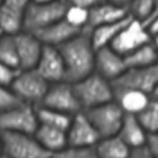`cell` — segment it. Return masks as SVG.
I'll list each match as a JSON object with an SVG mask.
<instances>
[{
	"instance_id": "1",
	"label": "cell",
	"mask_w": 158,
	"mask_h": 158,
	"mask_svg": "<svg viewBox=\"0 0 158 158\" xmlns=\"http://www.w3.org/2000/svg\"><path fill=\"white\" fill-rule=\"evenodd\" d=\"M58 48L64 60L65 79L68 81L75 83L95 72L96 49L88 30L81 31Z\"/></svg>"
},
{
	"instance_id": "2",
	"label": "cell",
	"mask_w": 158,
	"mask_h": 158,
	"mask_svg": "<svg viewBox=\"0 0 158 158\" xmlns=\"http://www.w3.org/2000/svg\"><path fill=\"white\" fill-rule=\"evenodd\" d=\"M77 98L83 111L115 99V89L110 80L96 72L73 83Z\"/></svg>"
},
{
	"instance_id": "3",
	"label": "cell",
	"mask_w": 158,
	"mask_h": 158,
	"mask_svg": "<svg viewBox=\"0 0 158 158\" xmlns=\"http://www.w3.org/2000/svg\"><path fill=\"white\" fill-rule=\"evenodd\" d=\"M69 0H62L56 2H36L31 1L25 10L23 30L36 33L40 30L62 20L64 17L65 9Z\"/></svg>"
},
{
	"instance_id": "4",
	"label": "cell",
	"mask_w": 158,
	"mask_h": 158,
	"mask_svg": "<svg viewBox=\"0 0 158 158\" xmlns=\"http://www.w3.org/2000/svg\"><path fill=\"white\" fill-rule=\"evenodd\" d=\"M48 86L49 83L36 69H20L11 84V89L20 101L35 106L42 102Z\"/></svg>"
},
{
	"instance_id": "5",
	"label": "cell",
	"mask_w": 158,
	"mask_h": 158,
	"mask_svg": "<svg viewBox=\"0 0 158 158\" xmlns=\"http://www.w3.org/2000/svg\"><path fill=\"white\" fill-rule=\"evenodd\" d=\"M38 125L36 106L31 104L21 102L0 112V128L5 132L35 135Z\"/></svg>"
},
{
	"instance_id": "6",
	"label": "cell",
	"mask_w": 158,
	"mask_h": 158,
	"mask_svg": "<svg viewBox=\"0 0 158 158\" xmlns=\"http://www.w3.org/2000/svg\"><path fill=\"white\" fill-rule=\"evenodd\" d=\"M2 131V130H1ZM2 156L6 158H51L52 154L47 152L37 141L35 135L5 132Z\"/></svg>"
},
{
	"instance_id": "7",
	"label": "cell",
	"mask_w": 158,
	"mask_h": 158,
	"mask_svg": "<svg viewBox=\"0 0 158 158\" xmlns=\"http://www.w3.org/2000/svg\"><path fill=\"white\" fill-rule=\"evenodd\" d=\"M85 114L95 126L100 137L117 135L126 115L115 99L93 109L85 110Z\"/></svg>"
},
{
	"instance_id": "8",
	"label": "cell",
	"mask_w": 158,
	"mask_h": 158,
	"mask_svg": "<svg viewBox=\"0 0 158 158\" xmlns=\"http://www.w3.org/2000/svg\"><path fill=\"white\" fill-rule=\"evenodd\" d=\"M40 105L69 115H74L79 111H83L80 102L77 98L74 85L68 80H62L49 84L48 90Z\"/></svg>"
},
{
	"instance_id": "9",
	"label": "cell",
	"mask_w": 158,
	"mask_h": 158,
	"mask_svg": "<svg viewBox=\"0 0 158 158\" xmlns=\"http://www.w3.org/2000/svg\"><path fill=\"white\" fill-rule=\"evenodd\" d=\"M151 41H152V33L149 32L148 27L142 21L131 17L130 21L116 36V38L114 40L110 47L125 57L132 51L137 49L138 47Z\"/></svg>"
},
{
	"instance_id": "10",
	"label": "cell",
	"mask_w": 158,
	"mask_h": 158,
	"mask_svg": "<svg viewBox=\"0 0 158 158\" xmlns=\"http://www.w3.org/2000/svg\"><path fill=\"white\" fill-rule=\"evenodd\" d=\"M112 85L115 90L136 89L152 95L158 85V63L142 68H127V70L116 79Z\"/></svg>"
},
{
	"instance_id": "11",
	"label": "cell",
	"mask_w": 158,
	"mask_h": 158,
	"mask_svg": "<svg viewBox=\"0 0 158 158\" xmlns=\"http://www.w3.org/2000/svg\"><path fill=\"white\" fill-rule=\"evenodd\" d=\"M67 135L68 146L73 147H95L101 138L85 111H79L73 115Z\"/></svg>"
},
{
	"instance_id": "12",
	"label": "cell",
	"mask_w": 158,
	"mask_h": 158,
	"mask_svg": "<svg viewBox=\"0 0 158 158\" xmlns=\"http://www.w3.org/2000/svg\"><path fill=\"white\" fill-rule=\"evenodd\" d=\"M14 38L16 43L20 69H35L44 44L35 33L25 30L14 35Z\"/></svg>"
},
{
	"instance_id": "13",
	"label": "cell",
	"mask_w": 158,
	"mask_h": 158,
	"mask_svg": "<svg viewBox=\"0 0 158 158\" xmlns=\"http://www.w3.org/2000/svg\"><path fill=\"white\" fill-rule=\"evenodd\" d=\"M49 84L67 80L65 79V65L62 53L58 47L43 46V51L35 68Z\"/></svg>"
},
{
	"instance_id": "14",
	"label": "cell",
	"mask_w": 158,
	"mask_h": 158,
	"mask_svg": "<svg viewBox=\"0 0 158 158\" xmlns=\"http://www.w3.org/2000/svg\"><path fill=\"white\" fill-rule=\"evenodd\" d=\"M127 70L125 57L114 48L102 47L96 49L95 54V72L105 79L114 83Z\"/></svg>"
},
{
	"instance_id": "15",
	"label": "cell",
	"mask_w": 158,
	"mask_h": 158,
	"mask_svg": "<svg viewBox=\"0 0 158 158\" xmlns=\"http://www.w3.org/2000/svg\"><path fill=\"white\" fill-rule=\"evenodd\" d=\"M127 16L130 15L126 7L118 6L106 0L89 10V22L86 30L89 31L101 25L117 22L126 19Z\"/></svg>"
},
{
	"instance_id": "16",
	"label": "cell",
	"mask_w": 158,
	"mask_h": 158,
	"mask_svg": "<svg viewBox=\"0 0 158 158\" xmlns=\"http://www.w3.org/2000/svg\"><path fill=\"white\" fill-rule=\"evenodd\" d=\"M80 32H81L80 30L73 27L63 17L62 20L44 27L43 30H40L35 35L41 40V42L43 44L59 47V46L64 44L65 42H68L69 40H72L74 36H77Z\"/></svg>"
},
{
	"instance_id": "17",
	"label": "cell",
	"mask_w": 158,
	"mask_h": 158,
	"mask_svg": "<svg viewBox=\"0 0 158 158\" xmlns=\"http://www.w3.org/2000/svg\"><path fill=\"white\" fill-rule=\"evenodd\" d=\"M35 137L41 143V146L52 156L57 154L58 152L68 147L67 130H63V128L40 123L35 132Z\"/></svg>"
},
{
	"instance_id": "18",
	"label": "cell",
	"mask_w": 158,
	"mask_h": 158,
	"mask_svg": "<svg viewBox=\"0 0 158 158\" xmlns=\"http://www.w3.org/2000/svg\"><path fill=\"white\" fill-rule=\"evenodd\" d=\"M117 135L131 147V149L146 146L148 136H149L147 130L139 122L138 117L136 115H131V114L125 115L123 122H122Z\"/></svg>"
},
{
	"instance_id": "19",
	"label": "cell",
	"mask_w": 158,
	"mask_h": 158,
	"mask_svg": "<svg viewBox=\"0 0 158 158\" xmlns=\"http://www.w3.org/2000/svg\"><path fill=\"white\" fill-rule=\"evenodd\" d=\"M115 100L125 114L138 115L152 100V95L136 89L115 90Z\"/></svg>"
},
{
	"instance_id": "20",
	"label": "cell",
	"mask_w": 158,
	"mask_h": 158,
	"mask_svg": "<svg viewBox=\"0 0 158 158\" xmlns=\"http://www.w3.org/2000/svg\"><path fill=\"white\" fill-rule=\"evenodd\" d=\"M99 158H130L131 147L118 136L101 137L95 144Z\"/></svg>"
},
{
	"instance_id": "21",
	"label": "cell",
	"mask_w": 158,
	"mask_h": 158,
	"mask_svg": "<svg viewBox=\"0 0 158 158\" xmlns=\"http://www.w3.org/2000/svg\"><path fill=\"white\" fill-rule=\"evenodd\" d=\"M130 19H131V16H127L126 19H123L121 21L101 25V26H98L93 30H89L90 37H91V41H93V44H94L95 49L111 46V43L116 38V36L125 27V25L130 21Z\"/></svg>"
},
{
	"instance_id": "22",
	"label": "cell",
	"mask_w": 158,
	"mask_h": 158,
	"mask_svg": "<svg viewBox=\"0 0 158 158\" xmlns=\"http://www.w3.org/2000/svg\"><path fill=\"white\" fill-rule=\"evenodd\" d=\"M125 60L127 68H142L158 63V54L151 41L125 56Z\"/></svg>"
},
{
	"instance_id": "23",
	"label": "cell",
	"mask_w": 158,
	"mask_h": 158,
	"mask_svg": "<svg viewBox=\"0 0 158 158\" xmlns=\"http://www.w3.org/2000/svg\"><path fill=\"white\" fill-rule=\"evenodd\" d=\"M25 12L9 7L4 4L0 6V31L4 35H16L23 31Z\"/></svg>"
},
{
	"instance_id": "24",
	"label": "cell",
	"mask_w": 158,
	"mask_h": 158,
	"mask_svg": "<svg viewBox=\"0 0 158 158\" xmlns=\"http://www.w3.org/2000/svg\"><path fill=\"white\" fill-rule=\"evenodd\" d=\"M36 110H37L38 122L42 125L68 130L72 122L73 115H69V114H65V112H62V111H58L51 107H46L42 105H37Z\"/></svg>"
},
{
	"instance_id": "25",
	"label": "cell",
	"mask_w": 158,
	"mask_h": 158,
	"mask_svg": "<svg viewBox=\"0 0 158 158\" xmlns=\"http://www.w3.org/2000/svg\"><path fill=\"white\" fill-rule=\"evenodd\" d=\"M64 20L70 23L73 27L84 31L88 28V22H89V9L83 7L80 5L68 2V6L64 12Z\"/></svg>"
},
{
	"instance_id": "26",
	"label": "cell",
	"mask_w": 158,
	"mask_h": 158,
	"mask_svg": "<svg viewBox=\"0 0 158 158\" xmlns=\"http://www.w3.org/2000/svg\"><path fill=\"white\" fill-rule=\"evenodd\" d=\"M0 62L20 69L16 43L11 35H2L0 40Z\"/></svg>"
},
{
	"instance_id": "27",
	"label": "cell",
	"mask_w": 158,
	"mask_h": 158,
	"mask_svg": "<svg viewBox=\"0 0 158 158\" xmlns=\"http://www.w3.org/2000/svg\"><path fill=\"white\" fill-rule=\"evenodd\" d=\"M148 133L158 132V100L152 98L149 104L136 115Z\"/></svg>"
},
{
	"instance_id": "28",
	"label": "cell",
	"mask_w": 158,
	"mask_h": 158,
	"mask_svg": "<svg viewBox=\"0 0 158 158\" xmlns=\"http://www.w3.org/2000/svg\"><path fill=\"white\" fill-rule=\"evenodd\" d=\"M154 1L156 0H131L127 6L128 15L146 25L153 12Z\"/></svg>"
},
{
	"instance_id": "29",
	"label": "cell",
	"mask_w": 158,
	"mask_h": 158,
	"mask_svg": "<svg viewBox=\"0 0 158 158\" xmlns=\"http://www.w3.org/2000/svg\"><path fill=\"white\" fill-rule=\"evenodd\" d=\"M56 158H99L95 147H73L68 146L54 154Z\"/></svg>"
},
{
	"instance_id": "30",
	"label": "cell",
	"mask_w": 158,
	"mask_h": 158,
	"mask_svg": "<svg viewBox=\"0 0 158 158\" xmlns=\"http://www.w3.org/2000/svg\"><path fill=\"white\" fill-rule=\"evenodd\" d=\"M20 99L16 96V94L12 91L11 86L0 84V112L11 109L19 104H21Z\"/></svg>"
},
{
	"instance_id": "31",
	"label": "cell",
	"mask_w": 158,
	"mask_h": 158,
	"mask_svg": "<svg viewBox=\"0 0 158 158\" xmlns=\"http://www.w3.org/2000/svg\"><path fill=\"white\" fill-rule=\"evenodd\" d=\"M20 69L14 68L9 64H5L2 62H0V84L2 85H7L11 86V84L14 83L17 73Z\"/></svg>"
},
{
	"instance_id": "32",
	"label": "cell",
	"mask_w": 158,
	"mask_h": 158,
	"mask_svg": "<svg viewBox=\"0 0 158 158\" xmlns=\"http://www.w3.org/2000/svg\"><path fill=\"white\" fill-rule=\"evenodd\" d=\"M31 1L32 0H2V4L15 10H19L21 12H25V10L27 9Z\"/></svg>"
},
{
	"instance_id": "33",
	"label": "cell",
	"mask_w": 158,
	"mask_h": 158,
	"mask_svg": "<svg viewBox=\"0 0 158 158\" xmlns=\"http://www.w3.org/2000/svg\"><path fill=\"white\" fill-rule=\"evenodd\" d=\"M130 158H157V157L147 148V146H143V147L132 149Z\"/></svg>"
},
{
	"instance_id": "34",
	"label": "cell",
	"mask_w": 158,
	"mask_h": 158,
	"mask_svg": "<svg viewBox=\"0 0 158 158\" xmlns=\"http://www.w3.org/2000/svg\"><path fill=\"white\" fill-rule=\"evenodd\" d=\"M146 146H147V148L158 158V132H156V133H149Z\"/></svg>"
},
{
	"instance_id": "35",
	"label": "cell",
	"mask_w": 158,
	"mask_h": 158,
	"mask_svg": "<svg viewBox=\"0 0 158 158\" xmlns=\"http://www.w3.org/2000/svg\"><path fill=\"white\" fill-rule=\"evenodd\" d=\"M70 2H73V4H77V5H80V6H83V7H86V9H91V7H94V6H96V5H99V4H101V2H104V1H106V0H69Z\"/></svg>"
},
{
	"instance_id": "36",
	"label": "cell",
	"mask_w": 158,
	"mask_h": 158,
	"mask_svg": "<svg viewBox=\"0 0 158 158\" xmlns=\"http://www.w3.org/2000/svg\"><path fill=\"white\" fill-rule=\"evenodd\" d=\"M107 1H110L112 4H116L118 6H123V7L127 9V6H128V4H130L131 0H107Z\"/></svg>"
},
{
	"instance_id": "37",
	"label": "cell",
	"mask_w": 158,
	"mask_h": 158,
	"mask_svg": "<svg viewBox=\"0 0 158 158\" xmlns=\"http://www.w3.org/2000/svg\"><path fill=\"white\" fill-rule=\"evenodd\" d=\"M152 43H153V46L157 51V54H158V33L152 35Z\"/></svg>"
},
{
	"instance_id": "38",
	"label": "cell",
	"mask_w": 158,
	"mask_h": 158,
	"mask_svg": "<svg viewBox=\"0 0 158 158\" xmlns=\"http://www.w3.org/2000/svg\"><path fill=\"white\" fill-rule=\"evenodd\" d=\"M157 15H158V0L154 1V9H153V12H152L149 20H152V19H153L154 16H157ZM149 20H148V21H149ZM148 21H147V22H148ZM147 22H146V23H147Z\"/></svg>"
},
{
	"instance_id": "39",
	"label": "cell",
	"mask_w": 158,
	"mask_h": 158,
	"mask_svg": "<svg viewBox=\"0 0 158 158\" xmlns=\"http://www.w3.org/2000/svg\"><path fill=\"white\" fill-rule=\"evenodd\" d=\"M2 148H4V133L0 128V157L2 156Z\"/></svg>"
},
{
	"instance_id": "40",
	"label": "cell",
	"mask_w": 158,
	"mask_h": 158,
	"mask_svg": "<svg viewBox=\"0 0 158 158\" xmlns=\"http://www.w3.org/2000/svg\"><path fill=\"white\" fill-rule=\"evenodd\" d=\"M36 2H56V1H62V0H32Z\"/></svg>"
},
{
	"instance_id": "41",
	"label": "cell",
	"mask_w": 158,
	"mask_h": 158,
	"mask_svg": "<svg viewBox=\"0 0 158 158\" xmlns=\"http://www.w3.org/2000/svg\"><path fill=\"white\" fill-rule=\"evenodd\" d=\"M152 98H154V99L158 100V85L156 86V89H154V91H153V94H152Z\"/></svg>"
},
{
	"instance_id": "42",
	"label": "cell",
	"mask_w": 158,
	"mask_h": 158,
	"mask_svg": "<svg viewBox=\"0 0 158 158\" xmlns=\"http://www.w3.org/2000/svg\"><path fill=\"white\" fill-rule=\"evenodd\" d=\"M2 35H4V33H2L1 31H0V40H1V37H2Z\"/></svg>"
},
{
	"instance_id": "43",
	"label": "cell",
	"mask_w": 158,
	"mask_h": 158,
	"mask_svg": "<svg viewBox=\"0 0 158 158\" xmlns=\"http://www.w3.org/2000/svg\"><path fill=\"white\" fill-rule=\"evenodd\" d=\"M1 4H2V0H0V6H1Z\"/></svg>"
},
{
	"instance_id": "44",
	"label": "cell",
	"mask_w": 158,
	"mask_h": 158,
	"mask_svg": "<svg viewBox=\"0 0 158 158\" xmlns=\"http://www.w3.org/2000/svg\"><path fill=\"white\" fill-rule=\"evenodd\" d=\"M0 158H6V157H4V156H1V157H0Z\"/></svg>"
},
{
	"instance_id": "45",
	"label": "cell",
	"mask_w": 158,
	"mask_h": 158,
	"mask_svg": "<svg viewBox=\"0 0 158 158\" xmlns=\"http://www.w3.org/2000/svg\"><path fill=\"white\" fill-rule=\"evenodd\" d=\"M51 158H56V157H54V156H52V157H51Z\"/></svg>"
}]
</instances>
